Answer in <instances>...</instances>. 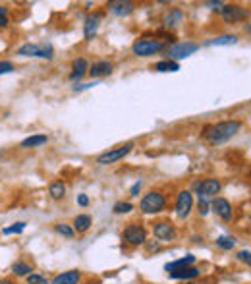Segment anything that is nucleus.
<instances>
[{"label":"nucleus","mask_w":251,"mask_h":284,"mask_svg":"<svg viewBox=\"0 0 251 284\" xmlns=\"http://www.w3.org/2000/svg\"><path fill=\"white\" fill-rule=\"evenodd\" d=\"M240 130H242V122L240 120H224V122H219V124L207 126L203 130V137L207 139L211 145H221V143L230 141Z\"/></svg>","instance_id":"obj_1"},{"label":"nucleus","mask_w":251,"mask_h":284,"mask_svg":"<svg viewBox=\"0 0 251 284\" xmlns=\"http://www.w3.org/2000/svg\"><path fill=\"white\" fill-rule=\"evenodd\" d=\"M164 48H166V43H164V41H159V39H137L132 46L133 54L139 56V58L155 56V54L163 52Z\"/></svg>","instance_id":"obj_2"},{"label":"nucleus","mask_w":251,"mask_h":284,"mask_svg":"<svg viewBox=\"0 0 251 284\" xmlns=\"http://www.w3.org/2000/svg\"><path fill=\"white\" fill-rule=\"evenodd\" d=\"M139 209L145 215H157V213L166 209V197L161 192H149V194L143 195Z\"/></svg>","instance_id":"obj_3"},{"label":"nucleus","mask_w":251,"mask_h":284,"mask_svg":"<svg viewBox=\"0 0 251 284\" xmlns=\"http://www.w3.org/2000/svg\"><path fill=\"white\" fill-rule=\"evenodd\" d=\"M52 46L50 45H37V43H25L17 48V56H23V58H44V60H52Z\"/></svg>","instance_id":"obj_4"},{"label":"nucleus","mask_w":251,"mask_h":284,"mask_svg":"<svg viewBox=\"0 0 251 284\" xmlns=\"http://www.w3.org/2000/svg\"><path fill=\"white\" fill-rule=\"evenodd\" d=\"M122 240L130 248H139L147 242V230L141 225H128L122 230Z\"/></svg>","instance_id":"obj_5"},{"label":"nucleus","mask_w":251,"mask_h":284,"mask_svg":"<svg viewBox=\"0 0 251 284\" xmlns=\"http://www.w3.org/2000/svg\"><path fill=\"white\" fill-rule=\"evenodd\" d=\"M133 149V143H124V145H120V147H116V149L112 151H106V153H103V155H99L97 157V163L99 165H114V163H118V161H122L124 157H128L130 153H132Z\"/></svg>","instance_id":"obj_6"},{"label":"nucleus","mask_w":251,"mask_h":284,"mask_svg":"<svg viewBox=\"0 0 251 284\" xmlns=\"http://www.w3.org/2000/svg\"><path fill=\"white\" fill-rule=\"evenodd\" d=\"M221 14L226 23H240V21L250 19V10L240 4H224Z\"/></svg>","instance_id":"obj_7"},{"label":"nucleus","mask_w":251,"mask_h":284,"mask_svg":"<svg viewBox=\"0 0 251 284\" xmlns=\"http://www.w3.org/2000/svg\"><path fill=\"white\" fill-rule=\"evenodd\" d=\"M153 234H155L157 242H161V244H168V242H174V240H176L178 230L172 223L161 221V223H157V225L153 226Z\"/></svg>","instance_id":"obj_8"},{"label":"nucleus","mask_w":251,"mask_h":284,"mask_svg":"<svg viewBox=\"0 0 251 284\" xmlns=\"http://www.w3.org/2000/svg\"><path fill=\"white\" fill-rule=\"evenodd\" d=\"M193 209V195L188 190H182L176 197V215L178 219H188Z\"/></svg>","instance_id":"obj_9"},{"label":"nucleus","mask_w":251,"mask_h":284,"mask_svg":"<svg viewBox=\"0 0 251 284\" xmlns=\"http://www.w3.org/2000/svg\"><path fill=\"white\" fill-rule=\"evenodd\" d=\"M199 50V45L197 43H178V45L170 46L168 48V60H182V58H188L192 56L193 52Z\"/></svg>","instance_id":"obj_10"},{"label":"nucleus","mask_w":251,"mask_h":284,"mask_svg":"<svg viewBox=\"0 0 251 284\" xmlns=\"http://www.w3.org/2000/svg\"><path fill=\"white\" fill-rule=\"evenodd\" d=\"M221 188H222V184L217 178H207V180H203V182H199V184L195 186L197 195H199V197H203V199L215 197V195L221 192Z\"/></svg>","instance_id":"obj_11"},{"label":"nucleus","mask_w":251,"mask_h":284,"mask_svg":"<svg viewBox=\"0 0 251 284\" xmlns=\"http://www.w3.org/2000/svg\"><path fill=\"white\" fill-rule=\"evenodd\" d=\"M211 209L217 217H221L222 221H230L232 219V205L228 199L224 197H217L213 203H211Z\"/></svg>","instance_id":"obj_12"},{"label":"nucleus","mask_w":251,"mask_h":284,"mask_svg":"<svg viewBox=\"0 0 251 284\" xmlns=\"http://www.w3.org/2000/svg\"><path fill=\"white\" fill-rule=\"evenodd\" d=\"M112 72H114L112 62H108V60H101V62H95L93 66H89L87 74L91 75V77H104V75H110Z\"/></svg>","instance_id":"obj_13"},{"label":"nucleus","mask_w":251,"mask_h":284,"mask_svg":"<svg viewBox=\"0 0 251 284\" xmlns=\"http://www.w3.org/2000/svg\"><path fill=\"white\" fill-rule=\"evenodd\" d=\"M101 19H103V15H101V14H93V15H89L87 19H85V25H83V35H85V41H91V39L97 35L99 25H101Z\"/></svg>","instance_id":"obj_14"},{"label":"nucleus","mask_w":251,"mask_h":284,"mask_svg":"<svg viewBox=\"0 0 251 284\" xmlns=\"http://www.w3.org/2000/svg\"><path fill=\"white\" fill-rule=\"evenodd\" d=\"M81 283V273L79 271H66V273H60L56 275L50 284H79Z\"/></svg>","instance_id":"obj_15"},{"label":"nucleus","mask_w":251,"mask_h":284,"mask_svg":"<svg viewBox=\"0 0 251 284\" xmlns=\"http://www.w3.org/2000/svg\"><path fill=\"white\" fill-rule=\"evenodd\" d=\"M168 277L174 281H195L199 277V269L193 265V267H186V269L172 271V273H168Z\"/></svg>","instance_id":"obj_16"},{"label":"nucleus","mask_w":251,"mask_h":284,"mask_svg":"<svg viewBox=\"0 0 251 284\" xmlns=\"http://www.w3.org/2000/svg\"><path fill=\"white\" fill-rule=\"evenodd\" d=\"M182 21H184V12H182L180 8H174V10H170L168 14L164 15L163 25L166 29H174V27H178Z\"/></svg>","instance_id":"obj_17"},{"label":"nucleus","mask_w":251,"mask_h":284,"mask_svg":"<svg viewBox=\"0 0 251 284\" xmlns=\"http://www.w3.org/2000/svg\"><path fill=\"white\" fill-rule=\"evenodd\" d=\"M195 265V255H186V257H180L172 263H166L164 265V271L166 273H172V271L178 269H186V267H193Z\"/></svg>","instance_id":"obj_18"},{"label":"nucleus","mask_w":251,"mask_h":284,"mask_svg":"<svg viewBox=\"0 0 251 284\" xmlns=\"http://www.w3.org/2000/svg\"><path fill=\"white\" fill-rule=\"evenodd\" d=\"M108 10L114 15H118V17H126V15H130L133 12V4L132 2H110Z\"/></svg>","instance_id":"obj_19"},{"label":"nucleus","mask_w":251,"mask_h":284,"mask_svg":"<svg viewBox=\"0 0 251 284\" xmlns=\"http://www.w3.org/2000/svg\"><path fill=\"white\" fill-rule=\"evenodd\" d=\"M44 143H48V137L43 134H37V135L25 137V139L19 143V147H21V149H35V147H41Z\"/></svg>","instance_id":"obj_20"},{"label":"nucleus","mask_w":251,"mask_h":284,"mask_svg":"<svg viewBox=\"0 0 251 284\" xmlns=\"http://www.w3.org/2000/svg\"><path fill=\"white\" fill-rule=\"evenodd\" d=\"M93 225V219H91V215H77L74 219V223H72V228H74V232L77 234H83V232H87L89 228Z\"/></svg>","instance_id":"obj_21"},{"label":"nucleus","mask_w":251,"mask_h":284,"mask_svg":"<svg viewBox=\"0 0 251 284\" xmlns=\"http://www.w3.org/2000/svg\"><path fill=\"white\" fill-rule=\"evenodd\" d=\"M48 195H50V199H54V201L64 199V197H66V184H64L62 180L50 182V186H48Z\"/></svg>","instance_id":"obj_22"},{"label":"nucleus","mask_w":251,"mask_h":284,"mask_svg":"<svg viewBox=\"0 0 251 284\" xmlns=\"http://www.w3.org/2000/svg\"><path fill=\"white\" fill-rule=\"evenodd\" d=\"M72 74H70V79H81L83 75L89 72V62L87 58H77L74 60V64H72Z\"/></svg>","instance_id":"obj_23"},{"label":"nucleus","mask_w":251,"mask_h":284,"mask_svg":"<svg viewBox=\"0 0 251 284\" xmlns=\"http://www.w3.org/2000/svg\"><path fill=\"white\" fill-rule=\"evenodd\" d=\"M31 273H33V267L29 263H25V261H15L12 265V275L15 279H25V277H29Z\"/></svg>","instance_id":"obj_24"},{"label":"nucleus","mask_w":251,"mask_h":284,"mask_svg":"<svg viewBox=\"0 0 251 284\" xmlns=\"http://www.w3.org/2000/svg\"><path fill=\"white\" fill-rule=\"evenodd\" d=\"M153 70H155V72H161V74H166V72H178V70H180V64L174 62V60H163V62H157Z\"/></svg>","instance_id":"obj_25"},{"label":"nucleus","mask_w":251,"mask_h":284,"mask_svg":"<svg viewBox=\"0 0 251 284\" xmlns=\"http://www.w3.org/2000/svg\"><path fill=\"white\" fill-rule=\"evenodd\" d=\"M238 37L236 35H221L217 39H211L207 45L209 46H228V45H236Z\"/></svg>","instance_id":"obj_26"},{"label":"nucleus","mask_w":251,"mask_h":284,"mask_svg":"<svg viewBox=\"0 0 251 284\" xmlns=\"http://www.w3.org/2000/svg\"><path fill=\"white\" fill-rule=\"evenodd\" d=\"M217 246L224 250V252H230V250H234V246H236V240L232 238V236H219L217 238Z\"/></svg>","instance_id":"obj_27"},{"label":"nucleus","mask_w":251,"mask_h":284,"mask_svg":"<svg viewBox=\"0 0 251 284\" xmlns=\"http://www.w3.org/2000/svg\"><path fill=\"white\" fill-rule=\"evenodd\" d=\"M54 232L56 234H60V236H64V238H68V240H72L74 238V228L70 225H64V223H58V225H54Z\"/></svg>","instance_id":"obj_28"},{"label":"nucleus","mask_w":251,"mask_h":284,"mask_svg":"<svg viewBox=\"0 0 251 284\" xmlns=\"http://www.w3.org/2000/svg\"><path fill=\"white\" fill-rule=\"evenodd\" d=\"M112 211H114V215H128V213H132L133 211V205L130 201H118Z\"/></svg>","instance_id":"obj_29"},{"label":"nucleus","mask_w":251,"mask_h":284,"mask_svg":"<svg viewBox=\"0 0 251 284\" xmlns=\"http://www.w3.org/2000/svg\"><path fill=\"white\" fill-rule=\"evenodd\" d=\"M25 226H27L25 223H21V221H19V223H14L12 226L4 228L2 232H4V236H10V234H21V232L25 230Z\"/></svg>","instance_id":"obj_30"},{"label":"nucleus","mask_w":251,"mask_h":284,"mask_svg":"<svg viewBox=\"0 0 251 284\" xmlns=\"http://www.w3.org/2000/svg\"><path fill=\"white\" fill-rule=\"evenodd\" d=\"M25 283L27 284H50L48 283V279L43 277V275H39V273H31L29 277H25Z\"/></svg>","instance_id":"obj_31"},{"label":"nucleus","mask_w":251,"mask_h":284,"mask_svg":"<svg viewBox=\"0 0 251 284\" xmlns=\"http://www.w3.org/2000/svg\"><path fill=\"white\" fill-rule=\"evenodd\" d=\"M8 23H10V17H8V6L0 4V27H2V29H6V27H8Z\"/></svg>","instance_id":"obj_32"},{"label":"nucleus","mask_w":251,"mask_h":284,"mask_svg":"<svg viewBox=\"0 0 251 284\" xmlns=\"http://www.w3.org/2000/svg\"><path fill=\"white\" fill-rule=\"evenodd\" d=\"M211 209V203H209L207 199H203V197H199V203H197V211H199V215L201 217H205Z\"/></svg>","instance_id":"obj_33"},{"label":"nucleus","mask_w":251,"mask_h":284,"mask_svg":"<svg viewBox=\"0 0 251 284\" xmlns=\"http://www.w3.org/2000/svg\"><path fill=\"white\" fill-rule=\"evenodd\" d=\"M14 64L12 62H8V60H4V62H0V75L4 74H10V72H14Z\"/></svg>","instance_id":"obj_34"},{"label":"nucleus","mask_w":251,"mask_h":284,"mask_svg":"<svg viewBox=\"0 0 251 284\" xmlns=\"http://www.w3.org/2000/svg\"><path fill=\"white\" fill-rule=\"evenodd\" d=\"M236 257L242 261V263H246V265H250L251 267V252H246V250H244V252H238Z\"/></svg>","instance_id":"obj_35"},{"label":"nucleus","mask_w":251,"mask_h":284,"mask_svg":"<svg viewBox=\"0 0 251 284\" xmlns=\"http://www.w3.org/2000/svg\"><path fill=\"white\" fill-rule=\"evenodd\" d=\"M141 186H143V182H141V180H137L132 188H130V195H132V197H137L139 192H141Z\"/></svg>","instance_id":"obj_36"},{"label":"nucleus","mask_w":251,"mask_h":284,"mask_svg":"<svg viewBox=\"0 0 251 284\" xmlns=\"http://www.w3.org/2000/svg\"><path fill=\"white\" fill-rule=\"evenodd\" d=\"M145 246H147V252H159L161 250V242H145Z\"/></svg>","instance_id":"obj_37"},{"label":"nucleus","mask_w":251,"mask_h":284,"mask_svg":"<svg viewBox=\"0 0 251 284\" xmlns=\"http://www.w3.org/2000/svg\"><path fill=\"white\" fill-rule=\"evenodd\" d=\"M77 205H81V207H87L89 205V197L85 194H79L77 195Z\"/></svg>","instance_id":"obj_38"},{"label":"nucleus","mask_w":251,"mask_h":284,"mask_svg":"<svg viewBox=\"0 0 251 284\" xmlns=\"http://www.w3.org/2000/svg\"><path fill=\"white\" fill-rule=\"evenodd\" d=\"M207 6H211V10H215V12H222V8H224L222 2H207Z\"/></svg>","instance_id":"obj_39"},{"label":"nucleus","mask_w":251,"mask_h":284,"mask_svg":"<svg viewBox=\"0 0 251 284\" xmlns=\"http://www.w3.org/2000/svg\"><path fill=\"white\" fill-rule=\"evenodd\" d=\"M0 284H14L10 279H0Z\"/></svg>","instance_id":"obj_40"},{"label":"nucleus","mask_w":251,"mask_h":284,"mask_svg":"<svg viewBox=\"0 0 251 284\" xmlns=\"http://www.w3.org/2000/svg\"><path fill=\"white\" fill-rule=\"evenodd\" d=\"M246 31H248V33L251 35V25H248V27H246Z\"/></svg>","instance_id":"obj_41"},{"label":"nucleus","mask_w":251,"mask_h":284,"mask_svg":"<svg viewBox=\"0 0 251 284\" xmlns=\"http://www.w3.org/2000/svg\"><path fill=\"white\" fill-rule=\"evenodd\" d=\"M188 284H195V283H188Z\"/></svg>","instance_id":"obj_42"}]
</instances>
